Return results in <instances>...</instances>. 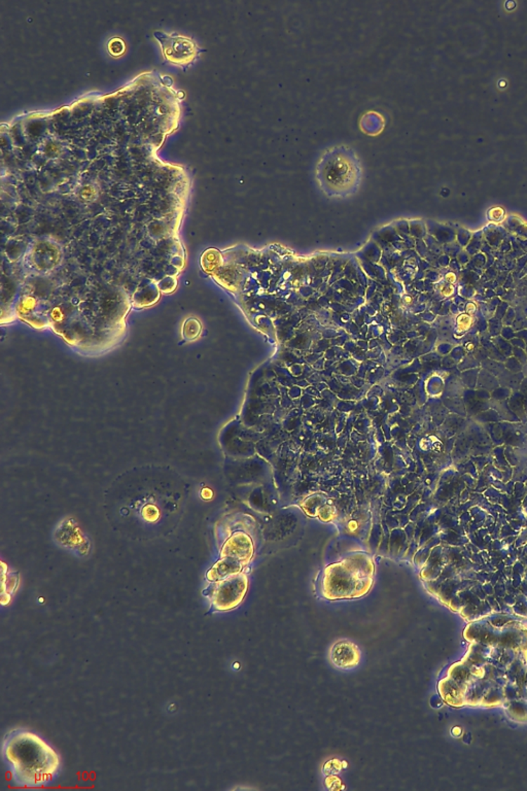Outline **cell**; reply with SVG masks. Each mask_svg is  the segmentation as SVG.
Returning a JSON list of instances; mask_svg holds the SVG:
<instances>
[{
  "mask_svg": "<svg viewBox=\"0 0 527 791\" xmlns=\"http://www.w3.org/2000/svg\"><path fill=\"white\" fill-rule=\"evenodd\" d=\"M2 752L18 786L41 787L50 783L58 773V753L31 731L11 733L4 741Z\"/></svg>",
  "mask_w": 527,
  "mask_h": 791,
  "instance_id": "6da1fadb",
  "label": "cell"
},
{
  "mask_svg": "<svg viewBox=\"0 0 527 791\" xmlns=\"http://www.w3.org/2000/svg\"><path fill=\"white\" fill-rule=\"evenodd\" d=\"M375 563L366 552H354L323 569L320 594L329 601L354 600L371 591Z\"/></svg>",
  "mask_w": 527,
  "mask_h": 791,
  "instance_id": "7a4b0ae2",
  "label": "cell"
},
{
  "mask_svg": "<svg viewBox=\"0 0 527 791\" xmlns=\"http://www.w3.org/2000/svg\"><path fill=\"white\" fill-rule=\"evenodd\" d=\"M360 159L351 148L338 145L327 150L316 165V180L323 192L334 197L351 195L362 181Z\"/></svg>",
  "mask_w": 527,
  "mask_h": 791,
  "instance_id": "3957f363",
  "label": "cell"
},
{
  "mask_svg": "<svg viewBox=\"0 0 527 791\" xmlns=\"http://www.w3.org/2000/svg\"><path fill=\"white\" fill-rule=\"evenodd\" d=\"M249 591V577L238 574L223 580L212 582L207 589V598L214 611L227 612L234 610L243 602Z\"/></svg>",
  "mask_w": 527,
  "mask_h": 791,
  "instance_id": "277c9868",
  "label": "cell"
},
{
  "mask_svg": "<svg viewBox=\"0 0 527 791\" xmlns=\"http://www.w3.org/2000/svg\"><path fill=\"white\" fill-rule=\"evenodd\" d=\"M156 488H148V490L143 488V494H137L139 499H137L133 503V509H136L141 514V523H145L148 528H157L159 523H162L166 516H169V512L165 511V507L168 508L167 505H164L165 503V497H169V495L164 494L163 492L158 494L155 492Z\"/></svg>",
  "mask_w": 527,
  "mask_h": 791,
  "instance_id": "5b68a950",
  "label": "cell"
},
{
  "mask_svg": "<svg viewBox=\"0 0 527 791\" xmlns=\"http://www.w3.org/2000/svg\"><path fill=\"white\" fill-rule=\"evenodd\" d=\"M254 554V542L249 535L242 532L232 535L221 550V558H231L247 565Z\"/></svg>",
  "mask_w": 527,
  "mask_h": 791,
  "instance_id": "8992f818",
  "label": "cell"
},
{
  "mask_svg": "<svg viewBox=\"0 0 527 791\" xmlns=\"http://www.w3.org/2000/svg\"><path fill=\"white\" fill-rule=\"evenodd\" d=\"M329 658L336 668L353 669L360 662V651L356 643L349 640H341L331 647Z\"/></svg>",
  "mask_w": 527,
  "mask_h": 791,
  "instance_id": "52a82bcc",
  "label": "cell"
},
{
  "mask_svg": "<svg viewBox=\"0 0 527 791\" xmlns=\"http://www.w3.org/2000/svg\"><path fill=\"white\" fill-rule=\"evenodd\" d=\"M163 53L167 59L176 63L190 61L195 55V46L190 39L183 37H171L163 46Z\"/></svg>",
  "mask_w": 527,
  "mask_h": 791,
  "instance_id": "ba28073f",
  "label": "cell"
},
{
  "mask_svg": "<svg viewBox=\"0 0 527 791\" xmlns=\"http://www.w3.org/2000/svg\"><path fill=\"white\" fill-rule=\"evenodd\" d=\"M243 567H245V565L242 563L234 560V558H221L207 572L206 578L209 582L212 583L223 580V579L233 577V576L242 573Z\"/></svg>",
  "mask_w": 527,
  "mask_h": 791,
  "instance_id": "9c48e42d",
  "label": "cell"
},
{
  "mask_svg": "<svg viewBox=\"0 0 527 791\" xmlns=\"http://www.w3.org/2000/svg\"><path fill=\"white\" fill-rule=\"evenodd\" d=\"M438 688L442 699L450 706L458 707L466 704L464 687L449 676L441 680Z\"/></svg>",
  "mask_w": 527,
  "mask_h": 791,
  "instance_id": "30bf717a",
  "label": "cell"
},
{
  "mask_svg": "<svg viewBox=\"0 0 527 791\" xmlns=\"http://www.w3.org/2000/svg\"><path fill=\"white\" fill-rule=\"evenodd\" d=\"M200 322L197 320H188L185 326H183V336L188 340H194L197 336L200 334Z\"/></svg>",
  "mask_w": 527,
  "mask_h": 791,
  "instance_id": "8fae6325",
  "label": "cell"
},
{
  "mask_svg": "<svg viewBox=\"0 0 527 791\" xmlns=\"http://www.w3.org/2000/svg\"><path fill=\"white\" fill-rule=\"evenodd\" d=\"M473 325V319L468 313H462L457 318V330L460 332H466Z\"/></svg>",
  "mask_w": 527,
  "mask_h": 791,
  "instance_id": "7c38bea8",
  "label": "cell"
},
{
  "mask_svg": "<svg viewBox=\"0 0 527 791\" xmlns=\"http://www.w3.org/2000/svg\"><path fill=\"white\" fill-rule=\"evenodd\" d=\"M116 45H117L116 39H112V41H110V52L112 53V52H114L115 48H117L116 55H115V56H117V55L122 54V53L124 52V48H125V46H124L123 41H122L121 39H119V44H117V46H116Z\"/></svg>",
  "mask_w": 527,
  "mask_h": 791,
  "instance_id": "4fadbf2b",
  "label": "cell"
},
{
  "mask_svg": "<svg viewBox=\"0 0 527 791\" xmlns=\"http://www.w3.org/2000/svg\"><path fill=\"white\" fill-rule=\"evenodd\" d=\"M475 310H476L475 304L469 303L468 306H467V311H468V313H473L474 311H475Z\"/></svg>",
  "mask_w": 527,
  "mask_h": 791,
  "instance_id": "5bb4252c",
  "label": "cell"
}]
</instances>
